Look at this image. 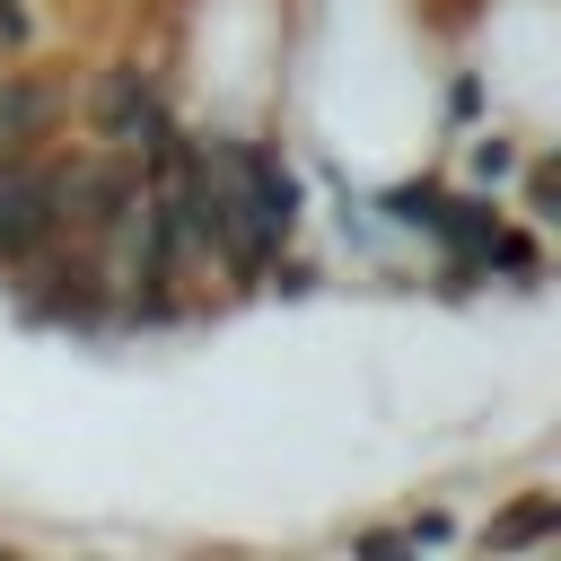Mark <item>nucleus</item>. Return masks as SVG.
I'll use <instances>...</instances> for the list:
<instances>
[{"instance_id":"nucleus-9","label":"nucleus","mask_w":561,"mask_h":561,"mask_svg":"<svg viewBox=\"0 0 561 561\" xmlns=\"http://www.w3.org/2000/svg\"><path fill=\"white\" fill-rule=\"evenodd\" d=\"M447 114H456V123H473V114H482V79H473V70H456V88H447Z\"/></svg>"},{"instance_id":"nucleus-4","label":"nucleus","mask_w":561,"mask_h":561,"mask_svg":"<svg viewBox=\"0 0 561 561\" xmlns=\"http://www.w3.org/2000/svg\"><path fill=\"white\" fill-rule=\"evenodd\" d=\"M517 167H526L517 131H473V140H465V193H508Z\"/></svg>"},{"instance_id":"nucleus-1","label":"nucleus","mask_w":561,"mask_h":561,"mask_svg":"<svg viewBox=\"0 0 561 561\" xmlns=\"http://www.w3.org/2000/svg\"><path fill=\"white\" fill-rule=\"evenodd\" d=\"M53 237H61V158L44 149L0 158V263H26Z\"/></svg>"},{"instance_id":"nucleus-7","label":"nucleus","mask_w":561,"mask_h":561,"mask_svg":"<svg viewBox=\"0 0 561 561\" xmlns=\"http://www.w3.org/2000/svg\"><path fill=\"white\" fill-rule=\"evenodd\" d=\"M543 526H552V500H543V491H535V500H517V508H508V517H500V526H482V543H535V535H543Z\"/></svg>"},{"instance_id":"nucleus-8","label":"nucleus","mask_w":561,"mask_h":561,"mask_svg":"<svg viewBox=\"0 0 561 561\" xmlns=\"http://www.w3.org/2000/svg\"><path fill=\"white\" fill-rule=\"evenodd\" d=\"M35 35H44L35 0H0V61H26V53H35Z\"/></svg>"},{"instance_id":"nucleus-6","label":"nucleus","mask_w":561,"mask_h":561,"mask_svg":"<svg viewBox=\"0 0 561 561\" xmlns=\"http://www.w3.org/2000/svg\"><path fill=\"white\" fill-rule=\"evenodd\" d=\"M517 210H526V228H552V219H561V175H552V149H526V167H517Z\"/></svg>"},{"instance_id":"nucleus-3","label":"nucleus","mask_w":561,"mask_h":561,"mask_svg":"<svg viewBox=\"0 0 561 561\" xmlns=\"http://www.w3.org/2000/svg\"><path fill=\"white\" fill-rule=\"evenodd\" d=\"M53 114H61V88H53L44 70H9V61H0V158L35 149V140L53 131Z\"/></svg>"},{"instance_id":"nucleus-10","label":"nucleus","mask_w":561,"mask_h":561,"mask_svg":"<svg viewBox=\"0 0 561 561\" xmlns=\"http://www.w3.org/2000/svg\"><path fill=\"white\" fill-rule=\"evenodd\" d=\"M0 280H9V263H0Z\"/></svg>"},{"instance_id":"nucleus-5","label":"nucleus","mask_w":561,"mask_h":561,"mask_svg":"<svg viewBox=\"0 0 561 561\" xmlns=\"http://www.w3.org/2000/svg\"><path fill=\"white\" fill-rule=\"evenodd\" d=\"M482 272H500V280H517V289H535L543 280V245H535V228H491L482 237Z\"/></svg>"},{"instance_id":"nucleus-2","label":"nucleus","mask_w":561,"mask_h":561,"mask_svg":"<svg viewBox=\"0 0 561 561\" xmlns=\"http://www.w3.org/2000/svg\"><path fill=\"white\" fill-rule=\"evenodd\" d=\"M88 123H96V140H105V149H140V140L167 123V88H158V70H140V61H114V70L96 79V105H88Z\"/></svg>"}]
</instances>
